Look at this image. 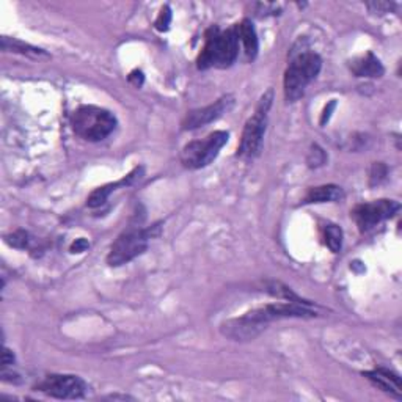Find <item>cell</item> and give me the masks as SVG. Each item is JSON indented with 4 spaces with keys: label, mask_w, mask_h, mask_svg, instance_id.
I'll return each instance as SVG.
<instances>
[{
    "label": "cell",
    "mask_w": 402,
    "mask_h": 402,
    "mask_svg": "<svg viewBox=\"0 0 402 402\" xmlns=\"http://www.w3.org/2000/svg\"><path fill=\"white\" fill-rule=\"evenodd\" d=\"M317 316L313 303L297 302H278L269 305L258 307L252 312H247L237 319H231L222 324V333L232 341H250L266 329L267 324L280 319H291V317H314Z\"/></svg>",
    "instance_id": "6da1fadb"
},
{
    "label": "cell",
    "mask_w": 402,
    "mask_h": 402,
    "mask_svg": "<svg viewBox=\"0 0 402 402\" xmlns=\"http://www.w3.org/2000/svg\"><path fill=\"white\" fill-rule=\"evenodd\" d=\"M239 55V38L236 29L220 30L213 25L206 32V41L201 54L196 60L199 69L209 68H230L236 61Z\"/></svg>",
    "instance_id": "7a4b0ae2"
},
{
    "label": "cell",
    "mask_w": 402,
    "mask_h": 402,
    "mask_svg": "<svg viewBox=\"0 0 402 402\" xmlns=\"http://www.w3.org/2000/svg\"><path fill=\"white\" fill-rule=\"evenodd\" d=\"M76 136L87 142H101L117 128V118L110 110L96 105H82L71 117Z\"/></svg>",
    "instance_id": "3957f363"
},
{
    "label": "cell",
    "mask_w": 402,
    "mask_h": 402,
    "mask_svg": "<svg viewBox=\"0 0 402 402\" xmlns=\"http://www.w3.org/2000/svg\"><path fill=\"white\" fill-rule=\"evenodd\" d=\"M273 101V90L269 88L266 93L261 96V100L253 114L244 126L241 142L237 148V156L242 159H253L259 156L261 150H263L264 136L267 129V117H269V110L272 107Z\"/></svg>",
    "instance_id": "277c9868"
},
{
    "label": "cell",
    "mask_w": 402,
    "mask_h": 402,
    "mask_svg": "<svg viewBox=\"0 0 402 402\" xmlns=\"http://www.w3.org/2000/svg\"><path fill=\"white\" fill-rule=\"evenodd\" d=\"M322 60L314 52H300L289 63L285 73L283 87L285 96L289 102L299 101L305 95L307 87L321 73Z\"/></svg>",
    "instance_id": "5b68a950"
},
{
    "label": "cell",
    "mask_w": 402,
    "mask_h": 402,
    "mask_svg": "<svg viewBox=\"0 0 402 402\" xmlns=\"http://www.w3.org/2000/svg\"><path fill=\"white\" fill-rule=\"evenodd\" d=\"M159 228L160 227L158 223L150 228L131 227L124 230L110 247L107 264L110 267H119L131 263V261L136 259L137 256L143 255L151 239L158 235Z\"/></svg>",
    "instance_id": "8992f818"
},
{
    "label": "cell",
    "mask_w": 402,
    "mask_h": 402,
    "mask_svg": "<svg viewBox=\"0 0 402 402\" xmlns=\"http://www.w3.org/2000/svg\"><path fill=\"white\" fill-rule=\"evenodd\" d=\"M230 134L225 131H215L206 138L195 140L182 148L181 162L189 170H200L213 162L222 148L228 143Z\"/></svg>",
    "instance_id": "52a82bcc"
},
{
    "label": "cell",
    "mask_w": 402,
    "mask_h": 402,
    "mask_svg": "<svg viewBox=\"0 0 402 402\" xmlns=\"http://www.w3.org/2000/svg\"><path fill=\"white\" fill-rule=\"evenodd\" d=\"M35 390L57 399H81L85 396L88 385L82 377L73 374H51L41 380Z\"/></svg>",
    "instance_id": "ba28073f"
},
{
    "label": "cell",
    "mask_w": 402,
    "mask_h": 402,
    "mask_svg": "<svg viewBox=\"0 0 402 402\" xmlns=\"http://www.w3.org/2000/svg\"><path fill=\"white\" fill-rule=\"evenodd\" d=\"M401 209V203L394 200H377L371 203H362L354 208L350 215L357 223L358 230L365 232L370 231L379 223L391 218Z\"/></svg>",
    "instance_id": "9c48e42d"
},
{
    "label": "cell",
    "mask_w": 402,
    "mask_h": 402,
    "mask_svg": "<svg viewBox=\"0 0 402 402\" xmlns=\"http://www.w3.org/2000/svg\"><path fill=\"white\" fill-rule=\"evenodd\" d=\"M235 105V97L231 95L222 96L220 100H217L214 104L206 105V107L201 109H195L190 110L189 114L182 119V129L184 131H194V129H200L203 126H206L209 123L215 122L220 117H223L227 112H230Z\"/></svg>",
    "instance_id": "30bf717a"
},
{
    "label": "cell",
    "mask_w": 402,
    "mask_h": 402,
    "mask_svg": "<svg viewBox=\"0 0 402 402\" xmlns=\"http://www.w3.org/2000/svg\"><path fill=\"white\" fill-rule=\"evenodd\" d=\"M142 175H143V167H136L129 175H126L123 179H119L117 182H110V184H105L102 187H97L96 190H93V192L90 194V196L87 199V206L88 208L102 206V204L107 201L112 192H115V190H118L119 187L132 186Z\"/></svg>",
    "instance_id": "8fae6325"
},
{
    "label": "cell",
    "mask_w": 402,
    "mask_h": 402,
    "mask_svg": "<svg viewBox=\"0 0 402 402\" xmlns=\"http://www.w3.org/2000/svg\"><path fill=\"white\" fill-rule=\"evenodd\" d=\"M363 376L368 379L374 386H377L379 390L391 394V396H394L396 399H402L401 377L398 374H394L393 371L385 368H377L363 372Z\"/></svg>",
    "instance_id": "7c38bea8"
},
{
    "label": "cell",
    "mask_w": 402,
    "mask_h": 402,
    "mask_svg": "<svg viewBox=\"0 0 402 402\" xmlns=\"http://www.w3.org/2000/svg\"><path fill=\"white\" fill-rule=\"evenodd\" d=\"M349 68L352 74L357 77H372V79H376V77H382L385 73L384 65L372 52L354 59L349 63Z\"/></svg>",
    "instance_id": "4fadbf2b"
},
{
    "label": "cell",
    "mask_w": 402,
    "mask_h": 402,
    "mask_svg": "<svg viewBox=\"0 0 402 402\" xmlns=\"http://www.w3.org/2000/svg\"><path fill=\"white\" fill-rule=\"evenodd\" d=\"M236 33L237 38L241 41L244 46V52L247 55L249 60H255L258 55V49H259V43H258V35L255 27H253L250 19H244L242 23L236 24Z\"/></svg>",
    "instance_id": "5bb4252c"
},
{
    "label": "cell",
    "mask_w": 402,
    "mask_h": 402,
    "mask_svg": "<svg viewBox=\"0 0 402 402\" xmlns=\"http://www.w3.org/2000/svg\"><path fill=\"white\" fill-rule=\"evenodd\" d=\"M343 199H344V192L340 186L326 184V186L309 189L302 203H305V204L335 203V201H340Z\"/></svg>",
    "instance_id": "9a60e30c"
},
{
    "label": "cell",
    "mask_w": 402,
    "mask_h": 402,
    "mask_svg": "<svg viewBox=\"0 0 402 402\" xmlns=\"http://www.w3.org/2000/svg\"><path fill=\"white\" fill-rule=\"evenodd\" d=\"M2 49L6 52H15V54L25 55V57H32V59H47L49 57V54L43 51V49L35 47L32 45L24 43V41L8 38V37L2 38Z\"/></svg>",
    "instance_id": "2e32d148"
},
{
    "label": "cell",
    "mask_w": 402,
    "mask_h": 402,
    "mask_svg": "<svg viewBox=\"0 0 402 402\" xmlns=\"http://www.w3.org/2000/svg\"><path fill=\"white\" fill-rule=\"evenodd\" d=\"M266 291L269 292L273 297H277L280 300L285 302H297V303H312L305 299H302L300 295L295 294L291 288H288L286 285L280 283V281H267L266 283Z\"/></svg>",
    "instance_id": "e0dca14e"
},
{
    "label": "cell",
    "mask_w": 402,
    "mask_h": 402,
    "mask_svg": "<svg viewBox=\"0 0 402 402\" xmlns=\"http://www.w3.org/2000/svg\"><path fill=\"white\" fill-rule=\"evenodd\" d=\"M324 239H326V245L329 249L333 253H338L343 247V230L338 225L329 223L324 228Z\"/></svg>",
    "instance_id": "ac0fdd59"
},
{
    "label": "cell",
    "mask_w": 402,
    "mask_h": 402,
    "mask_svg": "<svg viewBox=\"0 0 402 402\" xmlns=\"http://www.w3.org/2000/svg\"><path fill=\"white\" fill-rule=\"evenodd\" d=\"M327 162V154L326 151L322 150L321 146L313 145L312 150L308 153V158H307V164L309 168H317V167H322L324 164Z\"/></svg>",
    "instance_id": "d6986e66"
},
{
    "label": "cell",
    "mask_w": 402,
    "mask_h": 402,
    "mask_svg": "<svg viewBox=\"0 0 402 402\" xmlns=\"http://www.w3.org/2000/svg\"><path fill=\"white\" fill-rule=\"evenodd\" d=\"M5 241H6V244H8V245L15 247V249L23 250V249H25L27 245H29L30 239H29V232L24 231V230H18V231L13 232V235L6 236Z\"/></svg>",
    "instance_id": "ffe728a7"
},
{
    "label": "cell",
    "mask_w": 402,
    "mask_h": 402,
    "mask_svg": "<svg viewBox=\"0 0 402 402\" xmlns=\"http://www.w3.org/2000/svg\"><path fill=\"white\" fill-rule=\"evenodd\" d=\"M388 175V168L382 162H374L371 167V173H370V184L371 186H379L380 182L386 179Z\"/></svg>",
    "instance_id": "44dd1931"
},
{
    "label": "cell",
    "mask_w": 402,
    "mask_h": 402,
    "mask_svg": "<svg viewBox=\"0 0 402 402\" xmlns=\"http://www.w3.org/2000/svg\"><path fill=\"white\" fill-rule=\"evenodd\" d=\"M172 23V10H170V6H164V8L160 10V15L156 20V29L160 30V32H165L168 30V25H170Z\"/></svg>",
    "instance_id": "7402d4cb"
},
{
    "label": "cell",
    "mask_w": 402,
    "mask_h": 402,
    "mask_svg": "<svg viewBox=\"0 0 402 402\" xmlns=\"http://www.w3.org/2000/svg\"><path fill=\"white\" fill-rule=\"evenodd\" d=\"M129 82L132 83L134 87H142L143 85V81H145V77H143V73L142 71H138V69H136V71H132L131 74H129Z\"/></svg>",
    "instance_id": "603a6c76"
},
{
    "label": "cell",
    "mask_w": 402,
    "mask_h": 402,
    "mask_svg": "<svg viewBox=\"0 0 402 402\" xmlns=\"http://www.w3.org/2000/svg\"><path fill=\"white\" fill-rule=\"evenodd\" d=\"M366 6H368V8L372 10V11H384V13H388V11L391 10L393 4H388V2H372V4H366Z\"/></svg>",
    "instance_id": "cb8c5ba5"
},
{
    "label": "cell",
    "mask_w": 402,
    "mask_h": 402,
    "mask_svg": "<svg viewBox=\"0 0 402 402\" xmlns=\"http://www.w3.org/2000/svg\"><path fill=\"white\" fill-rule=\"evenodd\" d=\"M15 363V354L8 349V348H4V354H2V366L4 368H8Z\"/></svg>",
    "instance_id": "d4e9b609"
},
{
    "label": "cell",
    "mask_w": 402,
    "mask_h": 402,
    "mask_svg": "<svg viewBox=\"0 0 402 402\" xmlns=\"http://www.w3.org/2000/svg\"><path fill=\"white\" fill-rule=\"evenodd\" d=\"M90 247L87 239H77V241L71 245V253H82L85 252Z\"/></svg>",
    "instance_id": "484cf974"
},
{
    "label": "cell",
    "mask_w": 402,
    "mask_h": 402,
    "mask_svg": "<svg viewBox=\"0 0 402 402\" xmlns=\"http://www.w3.org/2000/svg\"><path fill=\"white\" fill-rule=\"evenodd\" d=\"M335 107V101L330 104V107L327 109L326 107V110H324V115H322V119H321V124H326V119H329V117H330V112H331V109Z\"/></svg>",
    "instance_id": "4316f807"
},
{
    "label": "cell",
    "mask_w": 402,
    "mask_h": 402,
    "mask_svg": "<svg viewBox=\"0 0 402 402\" xmlns=\"http://www.w3.org/2000/svg\"><path fill=\"white\" fill-rule=\"evenodd\" d=\"M109 399H132V398H129V396H109Z\"/></svg>",
    "instance_id": "83f0119b"
}]
</instances>
